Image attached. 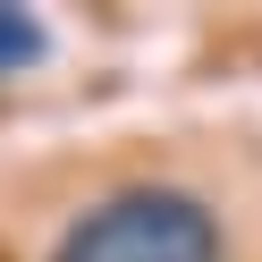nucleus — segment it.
I'll use <instances>...</instances> for the list:
<instances>
[{
  "instance_id": "f257e3e1",
  "label": "nucleus",
  "mask_w": 262,
  "mask_h": 262,
  "mask_svg": "<svg viewBox=\"0 0 262 262\" xmlns=\"http://www.w3.org/2000/svg\"><path fill=\"white\" fill-rule=\"evenodd\" d=\"M51 262H228V237L194 186H119L68 220Z\"/></svg>"
},
{
  "instance_id": "f03ea898",
  "label": "nucleus",
  "mask_w": 262,
  "mask_h": 262,
  "mask_svg": "<svg viewBox=\"0 0 262 262\" xmlns=\"http://www.w3.org/2000/svg\"><path fill=\"white\" fill-rule=\"evenodd\" d=\"M42 59H51V26L34 9H17V0H0V76H26Z\"/></svg>"
}]
</instances>
